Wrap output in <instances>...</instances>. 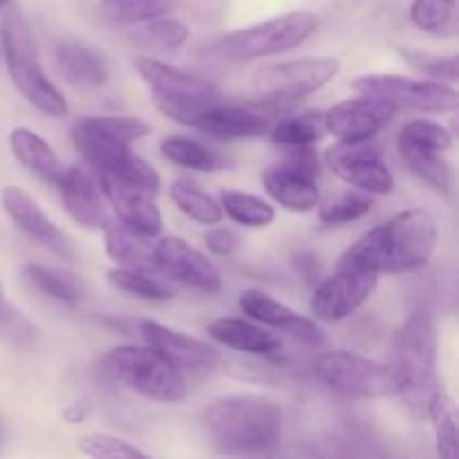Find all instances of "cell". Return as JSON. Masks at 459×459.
<instances>
[{"instance_id":"15","label":"cell","mask_w":459,"mask_h":459,"mask_svg":"<svg viewBox=\"0 0 459 459\" xmlns=\"http://www.w3.org/2000/svg\"><path fill=\"white\" fill-rule=\"evenodd\" d=\"M399 112L402 108L390 99L359 92V97L345 99L323 112V119L327 133L341 142H370L397 119Z\"/></svg>"},{"instance_id":"40","label":"cell","mask_w":459,"mask_h":459,"mask_svg":"<svg viewBox=\"0 0 459 459\" xmlns=\"http://www.w3.org/2000/svg\"><path fill=\"white\" fill-rule=\"evenodd\" d=\"M403 61L420 74L429 76L430 81H439V83L455 85L457 83V56H442V54H430L417 48H402L399 49Z\"/></svg>"},{"instance_id":"26","label":"cell","mask_w":459,"mask_h":459,"mask_svg":"<svg viewBox=\"0 0 459 459\" xmlns=\"http://www.w3.org/2000/svg\"><path fill=\"white\" fill-rule=\"evenodd\" d=\"M56 65L63 79L74 88H101L110 76L101 54L81 43H61L56 48Z\"/></svg>"},{"instance_id":"21","label":"cell","mask_w":459,"mask_h":459,"mask_svg":"<svg viewBox=\"0 0 459 459\" xmlns=\"http://www.w3.org/2000/svg\"><path fill=\"white\" fill-rule=\"evenodd\" d=\"M240 309L254 321L263 323V325L281 330L290 334L291 339L300 341V343L309 345V348H321L325 336H323L321 327L316 325L314 318L300 316L285 303L276 300L273 296L264 294L260 290H247L240 296Z\"/></svg>"},{"instance_id":"17","label":"cell","mask_w":459,"mask_h":459,"mask_svg":"<svg viewBox=\"0 0 459 459\" xmlns=\"http://www.w3.org/2000/svg\"><path fill=\"white\" fill-rule=\"evenodd\" d=\"M281 108L278 101L222 103L218 99L197 117L193 128L220 139H254L272 128Z\"/></svg>"},{"instance_id":"25","label":"cell","mask_w":459,"mask_h":459,"mask_svg":"<svg viewBox=\"0 0 459 459\" xmlns=\"http://www.w3.org/2000/svg\"><path fill=\"white\" fill-rule=\"evenodd\" d=\"M9 148L13 157L25 166L27 170L48 184H56L65 166L58 160L56 151L48 143V139L30 128H13L9 133Z\"/></svg>"},{"instance_id":"8","label":"cell","mask_w":459,"mask_h":459,"mask_svg":"<svg viewBox=\"0 0 459 459\" xmlns=\"http://www.w3.org/2000/svg\"><path fill=\"white\" fill-rule=\"evenodd\" d=\"M388 368L393 370L402 393H421L430 388L437 370V334L429 312H412L393 341Z\"/></svg>"},{"instance_id":"38","label":"cell","mask_w":459,"mask_h":459,"mask_svg":"<svg viewBox=\"0 0 459 459\" xmlns=\"http://www.w3.org/2000/svg\"><path fill=\"white\" fill-rule=\"evenodd\" d=\"M160 151L170 164L182 166L188 170H200V173H213L218 169V157L202 146L200 142H193L186 137H166L160 143Z\"/></svg>"},{"instance_id":"3","label":"cell","mask_w":459,"mask_h":459,"mask_svg":"<svg viewBox=\"0 0 459 459\" xmlns=\"http://www.w3.org/2000/svg\"><path fill=\"white\" fill-rule=\"evenodd\" d=\"M9 79L22 99L49 119H65L70 108L61 90L48 79L40 65L34 34L18 9H9L0 27Z\"/></svg>"},{"instance_id":"13","label":"cell","mask_w":459,"mask_h":459,"mask_svg":"<svg viewBox=\"0 0 459 459\" xmlns=\"http://www.w3.org/2000/svg\"><path fill=\"white\" fill-rule=\"evenodd\" d=\"M377 285H379V273L339 260L336 272L314 290L309 312L314 321L341 323L352 316L375 294Z\"/></svg>"},{"instance_id":"47","label":"cell","mask_w":459,"mask_h":459,"mask_svg":"<svg viewBox=\"0 0 459 459\" xmlns=\"http://www.w3.org/2000/svg\"><path fill=\"white\" fill-rule=\"evenodd\" d=\"M9 3H12V0H0V12H3V7H7Z\"/></svg>"},{"instance_id":"43","label":"cell","mask_w":459,"mask_h":459,"mask_svg":"<svg viewBox=\"0 0 459 459\" xmlns=\"http://www.w3.org/2000/svg\"><path fill=\"white\" fill-rule=\"evenodd\" d=\"M31 325L16 312L12 303L4 299L3 285H0V336H4L12 343H27L31 339Z\"/></svg>"},{"instance_id":"42","label":"cell","mask_w":459,"mask_h":459,"mask_svg":"<svg viewBox=\"0 0 459 459\" xmlns=\"http://www.w3.org/2000/svg\"><path fill=\"white\" fill-rule=\"evenodd\" d=\"M90 121L97 126L99 130L108 133L110 137L119 139V142L133 143L139 139L148 137L151 133V124L139 117H128V115H90Z\"/></svg>"},{"instance_id":"2","label":"cell","mask_w":459,"mask_h":459,"mask_svg":"<svg viewBox=\"0 0 459 459\" xmlns=\"http://www.w3.org/2000/svg\"><path fill=\"white\" fill-rule=\"evenodd\" d=\"M200 424L222 451L260 453L281 439L282 408L264 394H227L202 408Z\"/></svg>"},{"instance_id":"22","label":"cell","mask_w":459,"mask_h":459,"mask_svg":"<svg viewBox=\"0 0 459 459\" xmlns=\"http://www.w3.org/2000/svg\"><path fill=\"white\" fill-rule=\"evenodd\" d=\"M99 184H101L108 206L115 211L119 222L128 224L130 229L146 233V236H160L164 229V218L152 202V193L143 191L134 184L108 178V175H99Z\"/></svg>"},{"instance_id":"7","label":"cell","mask_w":459,"mask_h":459,"mask_svg":"<svg viewBox=\"0 0 459 459\" xmlns=\"http://www.w3.org/2000/svg\"><path fill=\"white\" fill-rule=\"evenodd\" d=\"M70 134L79 155L92 166L97 175H108V178L134 184L148 193L160 191V173L143 157H139L130 148V143L119 142V139L99 130L88 117L76 119L72 124Z\"/></svg>"},{"instance_id":"10","label":"cell","mask_w":459,"mask_h":459,"mask_svg":"<svg viewBox=\"0 0 459 459\" xmlns=\"http://www.w3.org/2000/svg\"><path fill=\"white\" fill-rule=\"evenodd\" d=\"M318 173H321V164H318L316 152L309 146H294L287 151L282 160L267 166L260 179H263L264 191L276 204L294 213H307L316 209L321 202Z\"/></svg>"},{"instance_id":"44","label":"cell","mask_w":459,"mask_h":459,"mask_svg":"<svg viewBox=\"0 0 459 459\" xmlns=\"http://www.w3.org/2000/svg\"><path fill=\"white\" fill-rule=\"evenodd\" d=\"M204 242L215 255H222V258L236 254V251L240 249V245H242L240 236H238L233 229H227V227L211 229V231L204 236Z\"/></svg>"},{"instance_id":"37","label":"cell","mask_w":459,"mask_h":459,"mask_svg":"<svg viewBox=\"0 0 459 459\" xmlns=\"http://www.w3.org/2000/svg\"><path fill=\"white\" fill-rule=\"evenodd\" d=\"M321 204V202H318ZM372 209V197L363 191H345L332 195L330 200L318 206V220L327 227H341V224L357 222L366 218Z\"/></svg>"},{"instance_id":"4","label":"cell","mask_w":459,"mask_h":459,"mask_svg":"<svg viewBox=\"0 0 459 459\" xmlns=\"http://www.w3.org/2000/svg\"><path fill=\"white\" fill-rule=\"evenodd\" d=\"M101 372L115 384L160 403H179L188 394V381L152 348L119 345L101 359Z\"/></svg>"},{"instance_id":"9","label":"cell","mask_w":459,"mask_h":459,"mask_svg":"<svg viewBox=\"0 0 459 459\" xmlns=\"http://www.w3.org/2000/svg\"><path fill=\"white\" fill-rule=\"evenodd\" d=\"M314 377L332 393L350 399H385L402 393L388 366L348 350L321 354L314 361Z\"/></svg>"},{"instance_id":"24","label":"cell","mask_w":459,"mask_h":459,"mask_svg":"<svg viewBox=\"0 0 459 459\" xmlns=\"http://www.w3.org/2000/svg\"><path fill=\"white\" fill-rule=\"evenodd\" d=\"M209 336L227 348L254 354V357L278 359L282 350L281 341L272 332L263 330L245 318H215L209 325Z\"/></svg>"},{"instance_id":"41","label":"cell","mask_w":459,"mask_h":459,"mask_svg":"<svg viewBox=\"0 0 459 459\" xmlns=\"http://www.w3.org/2000/svg\"><path fill=\"white\" fill-rule=\"evenodd\" d=\"M83 455L94 457V459H130V457H148L146 451H142L134 444L126 442V439L117 437L110 433H88L83 437H79L76 442Z\"/></svg>"},{"instance_id":"19","label":"cell","mask_w":459,"mask_h":459,"mask_svg":"<svg viewBox=\"0 0 459 459\" xmlns=\"http://www.w3.org/2000/svg\"><path fill=\"white\" fill-rule=\"evenodd\" d=\"M54 186L58 188V197L76 224L92 231H101L106 227L110 211L99 184V175L90 173L83 166H67Z\"/></svg>"},{"instance_id":"34","label":"cell","mask_w":459,"mask_h":459,"mask_svg":"<svg viewBox=\"0 0 459 459\" xmlns=\"http://www.w3.org/2000/svg\"><path fill=\"white\" fill-rule=\"evenodd\" d=\"M403 160V164L421 179L429 186H433L435 191L446 193L451 195L453 191V166L451 161L444 157V152H433V151H403L399 152Z\"/></svg>"},{"instance_id":"14","label":"cell","mask_w":459,"mask_h":459,"mask_svg":"<svg viewBox=\"0 0 459 459\" xmlns=\"http://www.w3.org/2000/svg\"><path fill=\"white\" fill-rule=\"evenodd\" d=\"M139 334L146 341L148 348L161 354L186 381L206 379L220 366V354L213 345L204 343L195 336L170 330L157 321L139 323Z\"/></svg>"},{"instance_id":"18","label":"cell","mask_w":459,"mask_h":459,"mask_svg":"<svg viewBox=\"0 0 459 459\" xmlns=\"http://www.w3.org/2000/svg\"><path fill=\"white\" fill-rule=\"evenodd\" d=\"M155 264L160 272L191 290L204 294H218L222 290V276L218 267L179 236H166L155 242Z\"/></svg>"},{"instance_id":"6","label":"cell","mask_w":459,"mask_h":459,"mask_svg":"<svg viewBox=\"0 0 459 459\" xmlns=\"http://www.w3.org/2000/svg\"><path fill=\"white\" fill-rule=\"evenodd\" d=\"M318 30V16L299 9V12L273 16L269 21L242 27L231 34L220 36L211 52L229 61H255V58L273 56V54L290 52L305 40L312 39Z\"/></svg>"},{"instance_id":"27","label":"cell","mask_w":459,"mask_h":459,"mask_svg":"<svg viewBox=\"0 0 459 459\" xmlns=\"http://www.w3.org/2000/svg\"><path fill=\"white\" fill-rule=\"evenodd\" d=\"M170 200L186 218L197 224H204V227H215L224 218L220 202L193 179H175L170 184Z\"/></svg>"},{"instance_id":"12","label":"cell","mask_w":459,"mask_h":459,"mask_svg":"<svg viewBox=\"0 0 459 459\" xmlns=\"http://www.w3.org/2000/svg\"><path fill=\"white\" fill-rule=\"evenodd\" d=\"M352 88L357 92L390 99L399 108H412L433 115L455 112L459 106L455 85L439 83V81L411 79L402 74H366L354 79Z\"/></svg>"},{"instance_id":"32","label":"cell","mask_w":459,"mask_h":459,"mask_svg":"<svg viewBox=\"0 0 459 459\" xmlns=\"http://www.w3.org/2000/svg\"><path fill=\"white\" fill-rule=\"evenodd\" d=\"M269 130H272L269 133L272 134V142L285 148L312 146V143H316L327 133L323 112H303V115L278 121Z\"/></svg>"},{"instance_id":"20","label":"cell","mask_w":459,"mask_h":459,"mask_svg":"<svg viewBox=\"0 0 459 459\" xmlns=\"http://www.w3.org/2000/svg\"><path fill=\"white\" fill-rule=\"evenodd\" d=\"M0 202H3V209L4 213L9 215V220H12L30 240L45 247V249L52 251L58 258H74V251H72V245L70 240H67L65 233L45 215V211L40 209V204L30 195V193L22 191L21 186H7L0 193Z\"/></svg>"},{"instance_id":"29","label":"cell","mask_w":459,"mask_h":459,"mask_svg":"<svg viewBox=\"0 0 459 459\" xmlns=\"http://www.w3.org/2000/svg\"><path fill=\"white\" fill-rule=\"evenodd\" d=\"M220 206L222 213L229 215L236 224L251 229H264L276 220V211L263 197L254 193L240 191V188H224L220 193Z\"/></svg>"},{"instance_id":"31","label":"cell","mask_w":459,"mask_h":459,"mask_svg":"<svg viewBox=\"0 0 459 459\" xmlns=\"http://www.w3.org/2000/svg\"><path fill=\"white\" fill-rule=\"evenodd\" d=\"M429 417L433 421L435 444H437L439 457L455 459L457 457V406L455 399L444 390L430 394L429 399Z\"/></svg>"},{"instance_id":"23","label":"cell","mask_w":459,"mask_h":459,"mask_svg":"<svg viewBox=\"0 0 459 459\" xmlns=\"http://www.w3.org/2000/svg\"><path fill=\"white\" fill-rule=\"evenodd\" d=\"M103 231V247L108 258L115 260L117 267L137 269V272H160L155 264V238L134 231L119 220H108Z\"/></svg>"},{"instance_id":"5","label":"cell","mask_w":459,"mask_h":459,"mask_svg":"<svg viewBox=\"0 0 459 459\" xmlns=\"http://www.w3.org/2000/svg\"><path fill=\"white\" fill-rule=\"evenodd\" d=\"M134 70L146 83L157 110L175 124L193 128L197 117L220 99L213 83L152 56L134 58Z\"/></svg>"},{"instance_id":"33","label":"cell","mask_w":459,"mask_h":459,"mask_svg":"<svg viewBox=\"0 0 459 459\" xmlns=\"http://www.w3.org/2000/svg\"><path fill=\"white\" fill-rule=\"evenodd\" d=\"M399 152L403 151H433L448 152L453 148V134L437 121L415 119L402 126L397 137Z\"/></svg>"},{"instance_id":"35","label":"cell","mask_w":459,"mask_h":459,"mask_svg":"<svg viewBox=\"0 0 459 459\" xmlns=\"http://www.w3.org/2000/svg\"><path fill=\"white\" fill-rule=\"evenodd\" d=\"M108 281H110L112 287L124 291V294L137 296V299H143V300L164 303V300L173 299V290H170L164 281L155 278V273L115 267L108 272Z\"/></svg>"},{"instance_id":"30","label":"cell","mask_w":459,"mask_h":459,"mask_svg":"<svg viewBox=\"0 0 459 459\" xmlns=\"http://www.w3.org/2000/svg\"><path fill=\"white\" fill-rule=\"evenodd\" d=\"M411 21L417 30L448 39L457 34V0H412Z\"/></svg>"},{"instance_id":"11","label":"cell","mask_w":459,"mask_h":459,"mask_svg":"<svg viewBox=\"0 0 459 459\" xmlns=\"http://www.w3.org/2000/svg\"><path fill=\"white\" fill-rule=\"evenodd\" d=\"M339 70L341 61L334 56H303L263 67L255 74L254 88L264 101L294 103L330 83Z\"/></svg>"},{"instance_id":"28","label":"cell","mask_w":459,"mask_h":459,"mask_svg":"<svg viewBox=\"0 0 459 459\" xmlns=\"http://www.w3.org/2000/svg\"><path fill=\"white\" fill-rule=\"evenodd\" d=\"M191 36L186 22L178 21V18L157 16L146 22H139L137 30L130 31V43L137 45L142 49H151V52H170V49H179Z\"/></svg>"},{"instance_id":"45","label":"cell","mask_w":459,"mask_h":459,"mask_svg":"<svg viewBox=\"0 0 459 459\" xmlns=\"http://www.w3.org/2000/svg\"><path fill=\"white\" fill-rule=\"evenodd\" d=\"M92 411H94L92 399L83 397V399H76V402L67 403V406L63 408L61 415H63V420L67 421V424L76 426V424H83V421L88 420L90 415H92Z\"/></svg>"},{"instance_id":"46","label":"cell","mask_w":459,"mask_h":459,"mask_svg":"<svg viewBox=\"0 0 459 459\" xmlns=\"http://www.w3.org/2000/svg\"><path fill=\"white\" fill-rule=\"evenodd\" d=\"M294 267L305 282H314L318 278V255L314 251H299L294 255Z\"/></svg>"},{"instance_id":"1","label":"cell","mask_w":459,"mask_h":459,"mask_svg":"<svg viewBox=\"0 0 459 459\" xmlns=\"http://www.w3.org/2000/svg\"><path fill=\"white\" fill-rule=\"evenodd\" d=\"M437 240L439 229L435 215L415 206L370 229L341 255V263L357 264L379 276L415 272L430 263Z\"/></svg>"},{"instance_id":"39","label":"cell","mask_w":459,"mask_h":459,"mask_svg":"<svg viewBox=\"0 0 459 459\" xmlns=\"http://www.w3.org/2000/svg\"><path fill=\"white\" fill-rule=\"evenodd\" d=\"M25 276L31 285L48 294L49 299L65 305H76L81 300V287L70 273L58 272V269L43 267V264H27Z\"/></svg>"},{"instance_id":"16","label":"cell","mask_w":459,"mask_h":459,"mask_svg":"<svg viewBox=\"0 0 459 459\" xmlns=\"http://www.w3.org/2000/svg\"><path fill=\"white\" fill-rule=\"evenodd\" d=\"M325 161L332 173L348 186L368 195H388L394 191V178L368 142H336L327 148Z\"/></svg>"},{"instance_id":"36","label":"cell","mask_w":459,"mask_h":459,"mask_svg":"<svg viewBox=\"0 0 459 459\" xmlns=\"http://www.w3.org/2000/svg\"><path fill=\"white\" fill-rule=\"evenodd\" d=\"M170 0H101L99 13L112 25H139L151 18L164 16Z\"/></svg>"}]
</instances>
